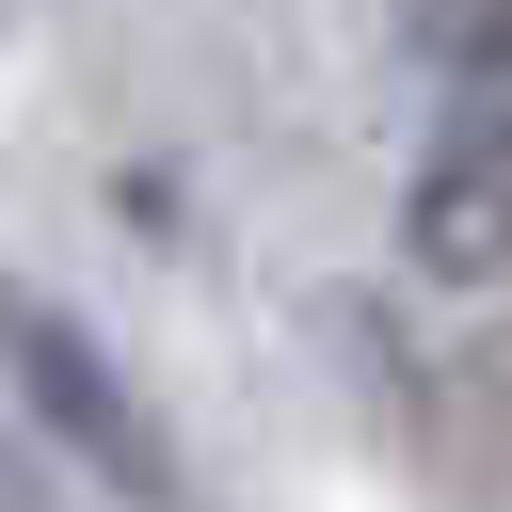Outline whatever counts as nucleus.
<instances>
[{
	"instance_id": "nucleus-1",
	"label": "nucleus",
	"mask_w": 512,
	"mask_h": 512,
	"mask_svg": "<svg viewBox=\"0 0 512 512\" xmlns=\"http://www.w3.org/2000/svg\"><path fill=\"white\" fill-rule=\"evenodd\" d=\"M0 384H16V416H32L48 448H80L112 496H160V480H176V448H160L144 384L112 368V336H96L80 304H48L32 272H0Z\"/></svg>"
},
{
	"instance_id": "nucleus-2",
	"label": "nucleus",
	"mask_w": 512,
	"mask_h": 512,
	"mask_svg": "<svg viewBox=\"0 0 512 512\" xmlns=\"http://www.w3.org/2000/svg\"><path fill=\"white\" fill-rule=\"evenodd\" d=\"M400 256L432 288H496L512 272V64H464L432 144H416V192H400Z\"/></svg>"
},
{
	"instance_id": "nucleus-3",
	"label": "nucleus",
	"mask_w": 512,
	"mask_h": 512,
	"mask_svg": "<svg viewBox=\"0 0 512 512\" xmlns=\"http://www.w3.org/2000/svg\"><path fill=\"white\" fill-rule=\"evenodd\" d=\"M16 496H48V448H16V432H0V512H16Z\"/></svg>"
}]
</instances>
